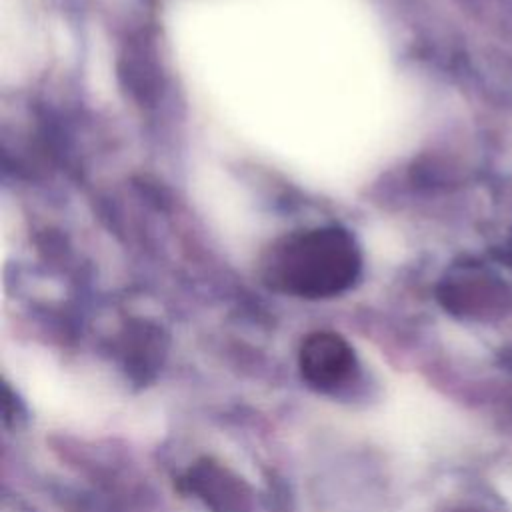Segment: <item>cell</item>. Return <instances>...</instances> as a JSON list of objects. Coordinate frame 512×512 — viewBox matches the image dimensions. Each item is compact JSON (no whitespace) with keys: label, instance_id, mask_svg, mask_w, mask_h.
Returning a JSON list of instances; mask_svg holds the SVG:
<instances>
[{"label":"cell","instance_id":"7a4b0ae2","mask_svg":"<svg viewBox=\"0 0 512 512\" xmlns=\"http://www.w3.org/2000/svg\"><path fill=\"white\" fill-rule=\"evenodd\" d=\"M356 368L348 342L334 332H314L300 348V370L304 380L320 390L344 384Z\"/></svg>","mask_w":512,"mask_h":512},{"label":"cell","instance_id":"3957f363","mask_svg":"<svg viewBox=\"0 0 512 512\" xmlns=\"http://www.w3.org/2000/svg\"><path fill=\"white\" fill-rule=\"evenodd\" d=\"M192 486L216 512H246V494L240 488L238 478L230 476L218 466H200L192 476Z\"/></svg>","mask_w":512,"mask_h":512},{"label":"cell","instance_id":"6da1fadb","mask_svg":"<svg viewBox=\"0 0 512 512\" xmlns=\"http://www.w3.org/2000/svg\"><path fill=\"white\" fill-rule=\"evenodd\" d=\"M360 250L340 228H314L284 236L262 260V276L274 290L300 298L344 292L360 274Z\"/></svg>","mask_w":512,"mask_h":512}]
</instances>
